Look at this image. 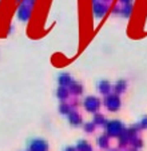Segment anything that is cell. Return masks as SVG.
Segmentation results:
<instances>
[{"label": "cell", "instance_id": "cell-1", "mask_svg": "<svg viewBox=\"0 0 147 151\" xmlns=\"http://www.w3.org/2000/svg\"><path fill=\"white\" fill-rule=\"evenodd\" d=\"M106 132L108 137H120L125 132V126L120 120H108L106 123Z\"/></svg>", "mask_w": 147, "mask_h": 151}, {"label": "cell", "instance_id": "cell-2", "mask_svg": "<svg viewBox=\"0 0 147 151\" xmlns=\"http://www.w3.org/2000/svg\"><path fill=\"white\" fill-rule=\"evenodd\" d=\"M103 103H104L106 109L111 112H116L119 109H120V98H119V95H116V94L106 95Z\"/></svg>", "mask_w": 147, "mask_h": 151}, {"label": "cell", "instance_id": "cell-3", "mask_svg": "<svg viewBox=\"0 0 147 151\" xmlns=\"http://www.w3.org/2000/svg\"><path fill=\"white\" fill-rule=\"evenodd\" d=\"M83 106L87 112H98V110L100 109V100L96 96H87L83 100Z\"/></svg>", "mask_w": 147, "mask_h": 151}, {"label": "cell", "instance_id": "cell-4", "mask_svg": "<svg viewBox=\"0 0 147 151\" xmlns=\"http://www.w3.org/2000/svg\"><path fill=\"white\" fill-rule=\"evenodd\" d=\"M28 151H48V143L44 139H31L28 142Z\"/></svg>", "mask_w": 147, "mask_h": 151}, {"label": "cell", "instance_id": "cell-5", "mask_svg": "<svg viewBox=\"0 0 147 151\" xmlns=\"http://www.w3.org/2000/svg\"><path fill=\"white\" fill-rule=\"evenodd\" d=\"M31 14H32V8L31 7H27L24 6V4H20L19 9H17V19L20 20V22H23V23H26V22H28L30 17H31Z\"/></svg>", "mask_w": 147, "mask_h": 151}, {"label": "cell", "instance_id": "cell-6", "mask_svg": "<svg viewBox=\"0 0 147 151\" xmlns=\"http://www.w3.org/2000/svg\"><path fill=\"white\" fill-rule=\"evenodd\" d=\"M92 11H94V15H95V17H98V19H102V17L104 16L106 14H107L108 7L106 6V4L100 3V1H96V3H94Z\"/></svg>", "mask_w": 147, "mask_h": 151}, {"label": "cell", "instance_id": "cell-7", "mask_svg": "<svg viewBox=\"0 0 147 151\" xmlns=\"http://www.w3.org/2000/svg\"><path fill=\"white\" fill-rule=\"evenodd\" d=\"M58 83H59V87H67L68 88L74 83V80L70 74H60L59 76H58Z\"/></svg>", "mask_w": 147, "mask_h": 151}, {"label": "cell", "instance_id": "cell-8", "mask_svg": "<svg viewBox=\"0 0 147 151\" xmlns=\"http://www.w3.org/2000/svg\"><path fill=\"white\" fill-rule=\"evenodd\" d=\"M68 122H70L71 126L78 127V126L82 124V118H80V115L75 110H71V112L68 114Z\"/></svg>", "mask_w": 147, "mask_h": 151}, {"label": "cell", "instance_id": "cell-9", "mask_svg": "<svg viewBox=\"0 0 147 151\" xmlns=\"http://www.w3.org/2000/svg\"><path fill=\"white\" fill-rule=\"evenodd\" d=\"M111 88H112V86L110 84L108 80H99V83H98V91H99L100 94H103V95L110 94Z\"/></svg>", "mask_w": 147, "mask_h": 151}, {"label": "cell", "instance_id": "cell-10", "mask_svg": "<svg viewBox=\"0 0 147 151\" xmlns=\"http://www.w3.org/2000/svg\"><path fill=\"white\" fill-rule=\"evenodd\" d=\"M126 86H127V82L123 79L118 80V82L114 84V92H115L116 95H120L122 92H125L126 91Z\"/></svg>", "mask_w": 147, "mask_h": 151}, {"label": "cell", "instance_id": "cell-11", "mask_svg": "<svg viewBox=\"0 0 147 151\" xmlns=\"http://www.w3.org/2000/svg\"><path fill=\"white\" fill-rule=\"evenodd\" d=\"M76 151H92V147L88 142H86L84 139L79 140L76 145Z\"/></svg>", "mask_w": 147, "mask_h": 151}, {"label": "cell", "instance_id": "cell-12", "mask_svg": "<svg viewBox=\"0 0 147 151\" xmlns=\"http://www.w3.org/2000/svg\"><path fill=\"white\" fill-rule=\"evenodd\" d=\"M56 96L59 98V99H62V100L67 99V98L70 96V90H68L67 87H59L58 91H56Z\"/></svg>", "mask_w": 147, "mask_h": 151}, {"label": "cell", "instance_id": "cell-13", "mask_svg": "<svg viewBox=\"0 0 147 151\" xmlns=\"http://www.w3.org/2000/svg\"><path fill=\"white\" fill-rule=\"evenodd\" d=\"M71 91V94H74V95H80L83 92V87H82V84H79V83H75L74 82L70 86V88H68Z\"/></svg>", "mask_w": 147, "mask_h": 151}, {"label": "cell", "instance_id": "cell-14", "mask_svg": "<svg viewBox=\"0 0 147 151\" xmlns=\"http://www.w3.org/2000/svg\"><path fill=\"white\" fill-rule=\"evenodd\" d=\"M108 137L107 135H102V137L98 138V146L100 148H108Z\"/></svg>", "mask_w": 147, "mask_h": 151}, {"label": "cell", "instance_id": "cell-15", "mask_svg": "<svg viewBox=\"0 0 147 151\" xmlns=\"http://www.w3.org/2000/svg\"><path fill=\"white\" fill-rule=\"evenodd\" d=\"M94 123H95V126H106V118L103 116V115L100 114H96L95 118H94Z\"/></svg>", "mask_w": 147, "mask_h": 151}, {"label": "cell", "instance_id": "cell-16", "mask_svg": "<svg viewBox=\"0 0 147 151\" xmlns=\"http://www.w3.org/2000/svg\"><path fill=\"white\" fill-rule=\"evenodd\" d=\"M131 12H133V4H126V6H123V8H122V15L125 17H130Z\"/></svg>", "mask_w": 147, "mask_h": 151}, {"label": "cell", "instance_id": "cell-17", "mask_svg": "<svg viewBox=\"0 0 147 151\" xmlns=\"http://www.w3.org/2000/svg\"><path fill=\"white\" fill-rule=\"evenodd\" d=\"M59 111H60V114H64V115H68L71 112V106H68V104H60L59 106Z\"/></svg>", "mask_w": 147, "mask_h": 151}, {"label": "cell", "instance_id": "cell-18", "mask_svg": "<svg viewBox=\"0 0 147 151\" xmlns=\"http://www.w3.org/2000/svg\"><path fill=\"white\" fill-rule=\"evenodd\" d=\"M94 130H95V123L94 122H88V123H86L84 124V131L86 132H94Z\"/></svg>", "mask_w": 147, "mask_h": 151}, {"label": "cell", "instance_id": "cell-19", "mask_svg": "<svg viewBox=\"0 0 147 151\" xmlns=\"http://www.w3.org/2000/svg\"><path fill=\"white\" fill-rule=\"evenodd\" d=\"M22 4H24V6H27V7H34V4H35V0H23L22 1Z\"/></svg>", "mask_w": 147, "mask_h": 151}, {"label": "cell", "instance_id": "cell-20", "mask_svg": "<svg viewBox=\"0 0 147 151\" xmlns=\"http://www.w3.org/2000/svg\"><path fill=\"white\" fill-rule=\"evenodd\" d=\"M139 126H141V128H147V116L142 118V120L139 122Z\"/></svg>", "mask_w": 147, "mask_h": 151}, {"label": "cell", "instance_id": "cell-21", "mask_svg": "<svg viewBox=\"0 0 147 151\" xmlns=\"http://www.w3.org/2000/svg\"><path fill=\"white\" fill-rule=\"evenodd\" d=\"M133 145H134V147H135V150H136V148H141L142 147L141 139H136V138H135V140H133Z\"/></svg>", "mask_w": 147, "mask_h": 151}, {"label": "cell", "instance_id": "cell-22", "mask_svg": "<svg viewBox=\"0 0 147 151\" xmlns=\"http://www.w3.org/2000/svg\"><path fill=\"white\" fill-rule=\"evenodd\" d=\"M64 151H76V147H70V146H68V147L64 148Z\"/></svg>", "mask_w": 147, "mask_h": 151}, {"label": "cell", "instance_id": "cell-23", "mask_svg": "<svg viewBox=\"0 0 147 151\" xmlns=\"http://www.w3.org/2000/svg\"><path fill=\"white\" fill-rule=\"evenodd\" d=\"M131 1H133V0H120V3H123L126 6V4H131Z\"/></svg>", "mask_w": 147, "mask_h": 151}, {"label": "cell", "instance_id": "cell-24", "mask_svg": "<svg viewBox=\"0 0 147 151\" xmlns=\"http://www.w3.org/2000/svg\"><path fill=\"white\" fill-rule=\"evenodd\" d=\"M23 0H16V3H22Z\"/></svg>", "mask_w": 147, "mask_h": 151}, {"label": "cell", "instance_id": "cell-25", "mask_svg": "<svg viewBox=\"0 0 147 151\" xmlns=\"http://www.w3.org/2000/svg\"><path fill=\"white\" fill-rule=\"evenodd\" d=\"M103 1H111V0H103Z\"/></svg>", "mask_w": 147, "mask_h": 151}, {"label": "cell", "instance_id": "cell-26", "mask_svg": "<svg viewBox=\"0 0 147 151\" xmlns=\"http://www.w3.org/2000/svg\"><path fill=\"white\" fill-rule=\"evenodd\" d=\"M108 151H118V150H108Z\"/></svg>", "mask_w": 147, "mask_h": 151}, {"label": "cell", "instance_id": "cell-27", "mask_svg": "<svg viewBox=\"0 0 147 151\" xmlns=\"http://www.w3.org/2000/svg\"><path fill=\"white\" fill-rule=\"evenodd\" d=\"M131 151H135V150H131Z\"/></svg>", "mask_w": 147, "mask_h": 151}]
</instances>
